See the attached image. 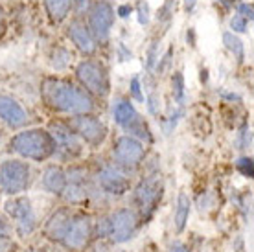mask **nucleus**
<instances>
[{"label": "nucleus", "mask_w": 254, "mask_h": 252, "mask_svg": "<svg viewBox=\"0 0 254 252\" xmlns=\"http://www.w3.org/2000/svg\"><path fill=\"white\" fill-rule=\"evenodd\" d=\"M115 122L120 127H124L126 131L136 134L138 138L144 140H151V134H149V129L147 126L142 122V118L138 116L136 109L133 107V103L129 100H118L115 105Z\"/></svg>", "instance_id": "obj_11"}, {"label": "nucleus", "mask_w": 254, "mask_h": 252, "mask_svg": "<svg viewBox=\"0 0 254 252\" xmlns=\"http://www.w3.org/2000/svg\"><path fill=\"white\" fill-rule=\"evenodd\" d=\"M172 252H190V251H188L183 243H175V245L172 247Z\"/></svg>", "instance_id": "obj_30"}, {"label": "nucleus", "mask_w": 254, "mask_h": 252, "mask_svg": "<svg viewBox=\"0 0 254 252\" xmlns=\"http://www.w3.org/2000/svg\"><path fill=\"white\" fill-rule=\"evenodd\" d=\"M70 219H72V214H68L66 210L56 212V214L48 219V223H46V228H45L46 236L54 241H61L64 232H66V228H68V225H70Z\"/></svg>", "instance_id": "obj_18"}, {"label": "nucleus", "mask_w": 254, "mask_h": 252, "mask_svg": "<svg viewBox=\"0 0 254 252\" xmlns=\"http://www.w3.org/2000/svg\"><path fill=\"white\" fill-rule=\"evenodd\" d=\"M32 170L26 162L6 160L0 164V188L9 195H17L30 186Z\"/></svg>", "instance_id": "obj_4"}, {"label": "nucleus", "mask_w": 254, "mask_h": 252, "mask_svg": "<svg viewBox=\"0 0 254 252\" xmlns=\"http://www.w3.org/2000/svg\"><path fill=\"white\" fill-rule=\"evenodd\" d=\"M46 13L54 24H61L68 19L70 11L74 7V0H45Z\"/></svg>", "instance_id": "obj_19"}, {"label": "nucleus", "mask_w": 254, "mask_h": 252, "mask_svg": "<svg viewBox=\"0 0 254 252\" xmlns=\"http://www.w3.org/2000/svg\"><path fill=\"white\" fill-rule=\"evenodd\" d=\"M195 4H197V0H185V9L186 11H193Z\"/></svg>", "instance_id": "obj_31"}, {"label": "nucleus", "mask_w": 254, "mask_h": 252, "mask_svg": "<svg viewBox=\"0 0 254 252\" xmlns=\"http://www.w3.org/2000/svg\"><path fill=\"white\" fill-rule=\"evenodd\" d=\"M6 212L15 221V228H17V232L22 238L30 236L35 230V227H37V219H35V212H33L32 202L26 197H15L11 201H7Z\"/></svg>", "instance_id": "obj_10"}, {"label": "nucleus", "mask_w": 254, "mask_h": 252, "mask_svg": "<svg viewBox=\"0 0 254 252\" xmlns=\"http://www.w3.org/2000/svg\"><path fill=\"white\" fill-rule=\"evenodd\" d=\"M115 7L107 0H98L89 9V30L96 43H107L113 24H115Z\"/></svg>", "instance_id": "obj_5"}, {"label": "nucleus", "mask_w": 254, "mask_h": 252, "mask_svg": "<svg viewBox=\"0 0 254 252\" xmlns=\"http://www.w3.org/2000/svg\"><path fill=\"white\" fill-rule=\"evenodd\" d=\"M98 183L103 191L111 195H122L129 189V181L118 166H103L98 173Z\"/></svg>", "instance_id": "obj_14"}, {"label": "nucleus", "mask_w": 254, "mask_h": 252, "mask_svg": "<svg viewBox=\"0 0 254 252\" xmlns=\"http://www.w3.org/2000/svg\"><path fill=\"white\" fill-rule=\"evenodd\" d=\"M66 33H68V39L72 41V44L81 52L83 56H94L96 54V44L98 43L92 37L89 26L85 24L83 20H72L68 24Z\"/></svg>", "instance_id": "obj_15"}, {"label": "nucleus", "mask_w": 254, "mask_h": 252, "mask_svg": "<svg viewBox=\"0 0 254 252\" xmlns=\"http://www.w3.org/2000/svg\"><path fill=\"white\" fill-rule=\"evenodd\" d=\"M190 197L186 193H179L177 206H175V217H173V225L177 232H183L186 227V221L190 217Z\"/></svg>", "instance_id": "obj_21"}, {"label": "nucleus", "mask_w": 254, "mask_h": 252, "mask_svg": "<svg viewBox=\"0 0 254 252\" xmlns=\"http://www.w3.org/2000/svg\"><path fill=\"white\" fill-rule=\"evenodd\" d=\"M90 232H92V227H90V219L87 215H72L61 243L70 251H81L89 241Z\"/></svg>", "instance_id": "obj_13"}, {"label": "nucleus", "mask_w": 254, "mask_h": 252, "mask_svg": "<svg viewBox=\"0 0 254 252\" xmlns=\"http://www.w3.org/2000/svg\"><path fill=\"white\" fill-rule=\"evenodd\" d=\"M61 195H64L68 202H83L87 199V177L81 168H74L70 173H66V186Z\"/></svg>", "instance_id": "obj_17"}, {"label": "nucleus", "mask_w": 254, "mask_h": 252, "mask_svg": "<svg viewBox=\"0 0 254 252\" xmlns=\"http://www.w3.org/2000/svg\"><path fill=\"white\" fill-rule=\"evenodd\" d=\"M149 20V6H147L144 0L138 2V22L140 24H146Z\"/></svg>", "instance_id": "obj_27"}, {"label": "nucleus", "mask_w": 254, "mask_h": 252, "mask_svg": "<svg viewBox=\"0 0 254 252\" xmlns=\"http://www.w3.org/2000/svg\"><path fill=\"white\" fill-rule=\"evenodd\" d=\"M43 186H45L46 191L61 195L64 186H66V173L61 168L52 166V168H48L45 171V175H43Z\"/></svg>", "instance_id": "obj_20"}, {"label": "nucleus", "mask_w": 254, "mask_h": 252, "mask_svg": "<svg viewBox=\"0 0 254 252\" xmlns=\"http://www.w3.org/2000/svg\"><path fill=\"white\" fill-rule=\"evenodd\" d=\"M52 66L56 70H64L66 66H68L70 63V54L68 50H64V48H61V46H58L56 50H54V56H52Z\"/></svg>", "instance_id": "obj_23"}, {"label": "nucleus", "mask_w": 254, "mask_h": 252, "mask_svg": "<svg viewBox=\"0 0 254 252\" xmlns=\"http://www.w3.org/2000/svg\"><path fill=\"white\" fill-rule=\"evenodd\" d=\"M0 120L6 122L11 129L24 127L28 122V114L17 100L11 96H0Z\"/></svg>", "instance_id": "obj_16"}, {"label": "nucleus", "mask_w": 254, "mask_h": 252, "mask_svg": "<svg viewBox=\"0 0 254 252\" xmlns=\"http://www.w3.org/2000/svg\"><path fill=\"white\" fill-rule=\"evenodd\" d=\"M113 157H115V162L118 168L134 170L142 164V160L146 157V147L134 136H120L115 142Z\"/></svg>", "instance_id": "obj_6"}, {"label": "nucleus", "mask_w": 254, "mask_h": 252, "mask_svg": "<svg viewBox=\"0 0 254 252\" xmlns=\"http://www.w3.org/2000/svg\"><path fill=\"white\" fill-rule=\"evenodd\" d=\"M76 77L90 96L94 94L98 98H105L111 90L107 68H105V64L96 59H85L77 64Z\"/></svg>", "instance_id": "obj_3"}, {"label": "nucleus", "mask_w": 254, "mask_h": 252, "mask_svg": "<svg viewBox=\"0 0 254 252\" xmlns=\"http://www.w3.org/2000/svg\"><path fill=\"white\" fill-rule=\"evenodd\" d=\"M236 168H238V171H242L243 177L253 179V175H254L253 158H240V160H238V164H236Z\"/></svg>", "instance_id": "obj_26"}, {"label": "nucleus", "mask_w": 254, "mask_h": 252, "mask_svg": "<svg viewBox=\"0 0 254 252\" xmlns=\"http://www.w3.org/2000/svg\"><path fill=\"white\" fill-rule=\"evenodd\" d=\"M4 32H6V17H4V11H2V7H0V37H2Z\"/></svg>", "instance_id": "obj_29"}, {"label": "nucleus", "mask_w": 254, "mask_h": 252, "mask_svg": "<svg viewBox=\"0 0 254 252\" xmlns=\"http://www.w3.org/2000/svg\"><path fill=\"white\" fill-rule=\"evenodd\" d=\"M129 87H131V96H133L134 100H138V101L144 100V96H142V87H140V79H138V77H133Z\"/></svg>", "instance_id": "obj_28"}, {"label": "nucleus", "mask_w": 254, "mask_h": 252, "mask_svg": "<svg viewBox=\"0 0 254 252\" xmlns=\"http://www.w3.org/2000/svg\"><path fill=\"white\" fill-rule=\"evenodd\" d=\"M251 20L245 19L243 15H240V13L236 11V15L230 19V30H232V33H245L247 32V26Z\"/></svg>", "instance_id": "obj_25"}, {"label": "nucleus", "mask_w": 254, "mask_h": 252, "mask_svg": "<svg viewBox=\"0 0 254 252\" xmlns=\"http://www.w3.org/2000/svg\"><path fill=\"white\" fill-rule=\"evenodd\" d=\"M162 193H164V188H162V183L155 177H149L146 181L136 186L134 189V202L140 208V212L149 217L153 214V210L157 208V204L162 199Z\"/></svg>", "instance_id": "obj_12"}, {"label": "nucleus", "mask_w": 254, "mask_h": 252, "mask_svg": "<svg viewBox=\"0 0 254 252\" xmlns=\"http://www.w3.org/2000/svg\"><path fill=\"white\" fill-rule=\"evenodd\" d=\"M136 230H138V215L129 208L116 210L107 219V236H111L115 243L129 241L134 238Z\"/></svg>", "instance_id": "obj_7"}, {"label": "nucleus", "mask_w": 254, "mask_h": 252, "mask_svg": "<svg viewBox=\"0 0 254 252\" xmlns=\"http://www.w3.org/2000/svg\"><path fill=\"white\" fill-rule=\"evenodd\" d=\"M52 140H54V151H59V155L64 158H76L81 155V138L70 129V126L54 122L48 129Z\"/></svg>", "instance_id": "obj_9"}, {"label": "nucleus", "mask_w": 254, "mask_h": 252, "mask_svg": "<svg viewBox=\"0 0 254 252\" xmlns=\"http://www.w3.org/2000/svg\"><path fill=\"white\" fill-rule=\"evenodd\" d=\"M41 96L46 105L63 114H90L96 109L92 96L83 87L59 77H46L41 83Z\"/></svg>", "instance_id": "obj_1"}, {"label": "nucleus", "mask_w": 254, "mask_h": 252, "mask_svg": "<svg viewBox=\"0 0 254 252\" xmlns=\"http://www.w3.org/2000/svg\"><path fill=\"white\" fill-rule=\"evenodd\" d=\"M70 129L92 147L102 145L107 136V127L92 114H76L70 122Z\"/></svg>", "instance_id": "obj_8"}, {"label": "nucleus", "mask_w": 254, "mask_h": 252, "mask_svg": "<svg viewBox=\"0 0 254 252\" xmlns=\"http://www.w3.org/2000/svg\"><path fill=\"white\" fill-rule=\"evenodd\" d=\"M223 44H225V48H227V50L234 56V59H238L240 63L245 59V46H243L242 39L238 37L236 33H232V32L223 33Z\"/></svg>", "instance_id": "obj_22"}, {"label": "nucleus", "mask_w": 254, "mask_h": 252, "mask_svg": "<svg viewBox=\"0 0 254 252\" xmlns=\"http://www.w3.org/2000/svg\"><path fill=\"white\" fill-rule=\"evenodd\" d=\"M9 147L20 157L43 162L54 153V140L45 129H28L15 134L9 142Z\"/></svg>", "instance_id": "obj_2"}, {"label": "nucleus", "mask_w": 254, "mask_h": 252, "mask_svg": "<svg viewBox=\"0 0 254 252\" xmlns=\"http://www.w3.org/2000/svg\"><path fill=\"white\" fill-rule=\"evenodd\" d=\"M173 98L177 101L179 105H183V101H185V79L181 76V72H175V76H173Z\"/></svg>", "instance_id": "obj_24"}]
</instances>
